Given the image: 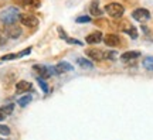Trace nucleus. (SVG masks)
<instances>
[{
    "label": "nucleus",
    "mask_w": 153,
    "mask_h": 140,
    "mask_svg": "<svg viewBox=\"0 0 153 140\" xmlns=\"http://www.w3.org/2000/svg\"><path fill=\"white\" fill-rule=\"evenodd\" d=\"M19 19H20V11L17 7H7L0 13V21L6 26L14 24Z\"/></svg>",
    "instance_id": "nucleus-1"
},
{
    "label": "nucleus",
    "mask_w": 153,
    "mask_h": 140,
    "mask_svg": "<svg viewBox=\"0 0 153 140\" xmlns=\"http://www.w3.org/2000/svg\"><path fill=\"white\" fill-rule=\"evenodd\" d=\"M105 11L109 14L111 17H114V19H119V17L123 16V6L119 4V3H109V4H106L105 7Z\"/></svg>",
    "instance_id": "nucleus-2"
},
{
    "label": "nucleus",
    "mask_w": 153,
    "mask_h": 140,
    "mask_svg": "<svg viewBox=\"0 0 153 140\" xmlns=\"http://www.w3.org/2000/svg\"><path fill=\"white\" fill-rule=\"evenodd\" d=\"M20 23L26 27H37L38 26V19L31 14H20Z\"/></svg>",
    "instance_id": "nucleus-3"
},
{
    "label": "nucleus",
    "mask_w": 153,
    "mask_h": 140,
    "mask_svg": "<svg viewBox=\"0 0 153 140\" xmlns=\"http://www.w3.org/2000/svg\"><path fill=\"white\" fill-rule=\"evenodd\" d=\"M50 70H51L53 74L60 75V74H64V72H71L74 70V67L71 64H68V62H60V64H57L55 67H50Z\"/></svg>",
    "instance_id": "nucleus-4"
},
{
    "label": "nucleus",
    "mask_w": 153,
    "mask_h": 140,
    "mask_svg": "<svg viewBox=\"0 0 153 140\" xmlns=\"http://www.w3.org/2000/svg\"><path fill=\"white\" fill-rule=\"evenodd\" d=\"M132 17H133L136 21L145 23L150 19V11L146 10V9H136V10L132 13Z\"/></svg>",
    "instance_id": "nucleus-5"
},
{
    "label": "nucleus",
    "mask_w": 153,
    "mask_h": 140,
    "mask_svg": "<svg viewBox=\"0 0 153 140\" xmlns=\"http://www.w3.org/2000/svg\"><path fill=\"white\" fill-rule=\"evenodd\" d=\"M85 54H87V57H89L91 59H94V61H101V59L105 58V53L102 51V50H98V48L85 50Z\"/></svg>",
    "instance_id": "nucleus-6"
},
{
    "label": "nucleus",
    "mask_w": 153,
    "mask_h": 140,
    "mask_svg": "<svg viewBox=\"0 0 153 140\" xmlns=\"http://www.w3.org/2000/svg\"><path fill=\"white\" fill-rule=\"evenodd\" d=\"M33 70L36 71V72H38V75L41 76V78H50V76L53 75V72H51V70H50V67H45V65H34Z\"/></svg>",
    "instance_id": "nucleus-7"
},
{
    "label": "nucleus",
    "mask_w": 153,
    "mask_h": 140,
    "mask_svg": "<svg viewBox=\"0 0 153 140\" xmlns=\"http://www.w3.org/2000/svg\"><path fill=\"white\" fill-rule=\"evenodd\" d=\"M104 43L108 45V47H116L120 44V38L119 36L116 34H106L104 37Z\"/></svg>",
    "instance_id": "nucleus-8"
},
{
    "label": "nucleus",
    "mask_w": 153,
    "mask_h": 140,
    "mask_svg": "<svg viewBox=\"0 0 153 140\" xmlns=\"http://www.w3.org/2000/svg\"><path fill=\"white\" fill-rule=\"evenodd\" d=\"M102 40H104V36H102L101 31H94V33H91V34H88L87 38H85V41H87L88 44H98V43H101Z\"/></svg>",
    "instance_id": "nucleus-9"
},
{
    "label": "nucleus",
    "mask_w": 153,
    "mask_h": 140,
    "mask_svg": "<svg viewBox=\"0 0 153 140\" xmlns=\"http://www.w3.org/2000/svg\"><path fill=\"white\" fill-rule=\"evenodd\" d=\"M7 36L9 38H19L22 36V28L19 27V26H14V24H10V26H7Z\"/></svg>",
    "instance_id": "nucleus-10"
},
{
    "label": "nucleus",
    "mask_w": 153,
    "mask_h": 140,
    "mask_svg": "<svg viewBox=\"0 0 153 140\" xmlns=\"http://www.w3.org/2000/svg\"><path fill=\"white\" fill-rule=\"evenodd\" d=\"M89 13H91V16H94V17H101L102 16L104 11L99 9V1L98 0H94L92 3H91V6H89Z\"/></svg>",
    "instance_id": "nucleus-11"
},
{
    "label": "nucleus",
    "mask_w": 153,
    "mask_h": 140,
    "mask_svg": "<svg viewBox=\"0 0 153 140\" xmlns=\"http://www.w3.org/2000/svg\"><path fill=\"white\" fill-rule=\"evenodd\" d=\"M139 57H140L139 51H126V53H123V54L120 55V59L128 62V61H133V59L139 58Z\"/></svg>",
    "instance_id": "nucleus-12"
},
{
    "label": "nucleus",
    "mask_w": 153,
    "mask_h": 140,
    "mask_svg": "<svg viewBox=\"0 0 153 140\" xmlns=\"http://www.w3.org/2000/svg\"><path fill=\"white\" fill-rule=\"evenodd\" d=\"M31 89V84L27 81H19L16 84V91L17 93H23V92H27Z\"/></svg>",
    "instance_id": "nucleus-13"
},
{
    "label": "nucleus",
    "mask_w": 153,
    "mask_h": 140,
    "mask_svg": "<svg viewBox=\"0 0 153 140\" xmlns=\"http://www.w3.org/2000/svg\"><path fill=\"white\" fill-rule=\"evenodd\" d=\"M58 33H60V36H61V38L62 40H65L67 43H70V44H76V45H82V43L81 41H78V40H74V38H71V37H68L65 33L62 31V28H58Z\"/></svg>",
    "instance_id": "nucleus-14"
},
{
    "label": "nucleus",
    "mask_w": 153,
    "mask_h": 140,
    "mask_svg": "<svg viewBox=\"0 0 153 140\" xmlns=\"http://www.w3.org/2000/svg\"><path fill=\"white\" fill-rule=\"evenodd\" d=\"M76 64L79 65V67H82V68H85V70H92L94 68L92 62L85 58H76Z\"/></svg>",
    "instance_id": "nucleus-15"
},
{
    "label": "nucleus",
    "mask_w": 153,
    "mask_h": 140,
    "mask_svg": "<svg viewBox=\"0 0 153 140\" xmlns=\"http://www.w3.org/2000/svg\"><path fill=\"white\" fill-rule=\"evenodd\" d=\"M31 99H33V98H31V95H26V96H22V98H20V99L17 101V103H19L22 108H24V106H27L28 103L31 102Z\"/></svg>",
    "instance_id": "nucleus-16"
},
{
    "label": "nucleus",
    "mask_w": 153,
    "mask_h": 140,
    "mask_svg": "<svg viewBox=\"0 0 153 140\" xmlns=\"http://www.w3.org/2000/svg\"><path fill=\"white\" fill-rule=\"evenodd\" d=\"M143 67L149 71H153V57H145V59H143Z\"/></svg>",
    "instance_id": "nucleus-17"
},
{
    "label": "nucleus",
    "mask_w": 153,
    "mask_h": 140,
    "mask_svg": "<svg viewBox=\"0 0 153 140\" xmlns=\"http://www.w3.org/2000/svg\"><path fill=\"white\" fill-rule=\"evenodd\" d=\"M38 84H40V88L43 89L44 93H48V86H47V84H45V81H44V78H41V76H38L37 78Z\"/></svg>",
    "instance_id": "nucleus-18"
},
{
    "label": "nucleus",
    "mask_w": 153,
    "mask_h": 140,
    "mask_svg": "<svg viewBox=\"0 0 153 140\" xmlns=\"http://www.w3.org/2000/svg\"><path fill=\"white\" fill-rule=\"evenodd\" d=\"M125 33H128L132 38H137V30H136V27H132V26H129V28H125Z\"/></svg>",
    "instance_id": "nucleus-19"
},
{
    "label": "nucleus",
    "mask_w": 153,
    "mask_h": 140,
    "mask_svg": "<svg viewBox=\"0 0 153 140\" xmlns=\"http://www.w3.org/2000/svg\"><path fill=\"white\" fill-rule=\"evenodd\" d=\"M1 110H3L6 115H10V113L13 112V105H11V103H9V105H4V106H1Z\"/></svg>",
    "instance_id": "nucleus-20"
},
{
    "label": "nucleus",
    "mask_w": 153,
    "mask_h": 140,
    "mask_svg": "<svg viewBox=\"0 0 153 140\" xmlns=\"http://www.w3.org/2000/svg\"><path fill=\"white\" fill-rule=\"evenodd\" d=\"M0 133L3 136H9L10 135V129L7 126H4V124H0Z\"/></svg>",
    "instance_id": "nucleus-21"
},
{
    "label": "nucleus",
    "mask_w": 153,
    "mask_h": 140,
    "mask_svg": "<svg viewBox=\"0 0 153 140\" xmlns=\"http://www.w3.org/2000/svg\"><path fill=\"white\" fill-rule=\"evenodd\" d=\"M89 21H91V17H89V16L76 17V23H89Z\"/></svg>",
    "instance_id": "nucleus-22"
},
{
    "label": "nucleus",
    "mask_w": 153,
    "mask_h": 140,
    "mask_svg": "<svg viewBox=\"0 0 153 140\" xmlns=\"http://www.w3.org/2000/svg\"><path fill=\"white\" fill-rule=\"evenodd\" d=\"M14 58H19V55L17 54H7V55H3L0 61H7V59H14Z\"/></svg>",
    "instance_id": "nucleus-23"
},
{
    "label": "nucleus",
    "mask_w": 153,
    "mask_h": 140,
    "mask_svg": "<svg viewBox=\"0 0 153 140\" xmlns=\"http://www.w3.org/2000/svg\"><path fill=\"white\" fill-rule=\"evenodd\" d=\"M6 41H7V38H6L4 36H1V34H0V45H4Z\"/></svg>",
    "instance_id": "nucleus-24"
},
{
    "label": "nucleus",
    "mask_w": 153,
    "mask_h": 140,
    "mask_svg": "<svg viewBox=\"0 0 153 140\" xmlns=\"http://www.w3.org/2000/svg\"><path fill=\"white\" fill-rule=\"evenodd\" d=\"M6 118H7V115H6V113L1 110V108H0V120H4Z\"/></svg>",
    "instance_id": "nucleus-25"
},
{
    "label": "nucleus",
    "mask_w": 153,
    "mask_h": 140,
    "mask_svg": "<svg viewBox=\"0 0 153 140\" xmlns=\"http://www.w3.org/2000/svg\"><path fill=\"white\" fill-rule=\"evenodd\" d=\"M16 1H20L22 4H28L30 3V0H16Z\"/></svg>",
    "instance_id": "nucleus-26"
}]
</instances>
